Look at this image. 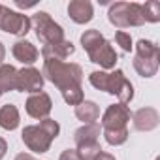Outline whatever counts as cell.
<instances>
[{
    "label": "cell",
    "instance_id": "obj_16",
    "mask_svg": "<svg viewBox=\"0 0 160 160\" xmlns=\"http://www.w3.org/2000/svg\"><path fill=\"white\" fill-rule=\"evenodd\" d=\"M100 132H102V126L92 122V124H83L79 126L75 132H73V141L75 145H87V143H96L98 138H100Z\"/></svg>",
    "mask_w": 160,
    "mask_h": 160
},
{
    "label": "cell",
    "instance_id": "obj_10",
    "mask_svg": "<svg viewBox=\"0 0 160 160\" xmlns=\"http://www.w3.org/2000/svg\"><path fill=\"white\" fill-rule=\"evenodd\" d=\"M132 119V111L124 104H111L102 113V130H121L126 128Z\"/></svg>",
    "mask_w": 160,
    "mask_h": 160
},
{
    "label": "cell",
    "instance_id": "obj_21",
    "mask_svg": "<svg viewBox=\"0 0 160 160\" xmlns=\"http://www.w3.org/2000/svg\"><path fill=\"white\" fill-rule=\"evenodd\" d=\"M77 154H79V160H94L100 152H102V147L100 143H87V145H79L77 149Z\"/></svg>",
    "mask_w": 160,
    "mask_h": 160
},
{
    "label": "cell",
    "instance_id": "obj_25",
    "mask_svg": "<svg viewBox=\"0 0 160 160\" xmlns=\"http://www.w3.org/2000/svg\"><path fill=\"white\" fill-rule=\"evenodd\" d=\"M58 160H79V154L75 149H64L58 156Z\"/></svg>",
    "mask_w": 160,
    "mask_h": 160
},
{
    "label": "cell",
    "instance_id": "obj_24",
    "mask_svg": "<svg viewBox=\"0 0 160 160\" xmlns=\"http://www.w3.org/2000/svg\"><path fill=\"white\" fill-rule=\"evenodd\" d=\"M115 42H117V45H121V49H122L124 53H130V51L134 49V45H132V36H130L128 32H124V30H117V32H115Z\"/></svg>",
    "mask_w": 160,
    "mask_h": 160
},
{
    "label": "cell",
    "instance_id": "obj_26",
    "mask_svg": "<svg viewBox=\"0 0 160 160\" xmlns=\"http://www.w3.org/2000/svg\"><path fill=\"white\" fill-rule=\"evenodd\" d=\"M6 151H8V143H6V139H4V138H0V160L4 158Z\"/></svg>",
    "mask_w": 160,
    "mask_h": 160
},
{
    "label": "cell",
    "instance_id": "obj_31",
    "mask_svg": "<svg viewBox=\"0 0 160 160\" xmlns=\"http://www.w3.org/2000/svg\"><path fill=\"white\" fill-rule=\"evenodd\" d=\"M0 96H2V94H0Z\"/></svg>",
    "mask_w": 160,
    "mask_h": 160
},
{
    "label": "cell",
    "instance_id": "obj_6",
    "mask_svg": "<svg viewBox=\"0 0 160 160\" xmlns=\"http://www.w3.org/2000/svg\"><path fill=\"white\" fill-rule=\"evenodd\" d=\"M108 19L117 28H130V27H141L145 25L141 4L138 2H115L109 6Z\"/></svg>",
    "mask_w": 160,
    "mask_h": 160
},
{
    "label": "cell",
    "instance_id": "obj_1",
    "mask_svg": "<svg viewBox=\"0 0 160 160\" xmlns=\"http://www.w3.org/2000/svg\"><path fill=\"white\" fill-rule=\"evenodd\" d=\"M89 83L98 89V91H104L108 94H113L119 98V104H130L134 100V87L132 83L126 79L124 72L122 70H113V72H91L89 75Z\"/></svg>",
    "mask_w": 160,
    "mask_h": 160
},
{
    "label": "cell",
    "instance_id": "obj_15",
    "mask_svg": "<svg viewBox=\"0 0 160 160\" xmlns=\"http://www.w3.org/2000/svg\"><path fill=\"white\" fill-rule=\"evenodd\" d=\"M73 53H75V47H73V43H72L70 40H62V42L53 43V45H43L42 51H40V55L43 57V60H45V58L64 60V58H68V57L73 55Z\"/></svg>",
    "mask_w": 160,
    "mask_h": 160
},
{
    "label": "cell",
    "instance_id": "obj_19",
    "mask_svg": "<svg viewBox=\"0 0 160 160\" xmlns=\"http://www.w3.org/2000/svg\"><path fill=\"white\" fill-rule=\"evenodd\" d=\"M15 75L17 70L12 64H0V94L15 91Z\"/></svg>",
    "mask_w": 160,
    "mask_h": 160
},
{
    "label": "cell",
    "instance_id": "obj_30",
    "mask_svg": "<svg viewBox=\"0 0 160 160\" xmlns=\"http://www.w3.org/2000/svg\"><path fill=\"white\" fill-rule=\"evenodd\" d=\"M4 58H6V47H4L2 42H0V64L4 62Z\"/></svg>",
    "mask_w": 160,
    "mask_h": 160
},
{
    "label": "cell",
    "instance_id": "obj_29",
    "mask_svg": "<svg viewBox=\"0 0 160 160\" xmlns=\"http://www.w3.org/2000/svg\"><path fill=\"white\" fill-rule=\"evenodd\" d=\"M15 160H36L32 154H28V152H19L17 156H15Z\"/></svg>",
    "mask_w": 160,
    "mask_h": 160
},
{
    "label": "cell",
    "instance_id": "obj_7",
    "mask_svg": "<svg viewBox=\"0 0 160 160\" xmlns=\"http://www.w3.org/2000/svg\"><path fill=\"white\" fill-rule=\"evenodd\" d=\"M32 23V28L36 32V38L43 43V45H53V43H58L64 38V28L53 21V17L47 13V12H36L30 19Z\"/></svg>",
    "mask_w": 160,
    "mask_h": 160
},
{
    "label": "cell",
    "instance_id": "obj_8",
    "mask_svg": "<svg viewBox=\"0 0 160 160\" xmlns=\"http://www.w3.org/2000/svg\"><path fill=\"white\" fill-rule=\"evenodd\" d=\"M30 27L32 23L28 15L19 13L15 10H10L4 4H0V30L13 34V36H27Z\"/></svg>",
    "mask_w": 160,
    "mask_h": 160
},
{
    "label": "cell",
    "instance_id": "obj_4",
    "mask_svg": "<svg viewBox=\"0 0 160 160\" xmlns=\"http://www.w3.org/2000/svg\"><path fill=\"white\" fill-rule=\"evenodd\" d=\"M60 134V124L55 119H43L38 124H30L25 126L21 132V139L23 143L28 147V151L32 152H47L51 149V143L58 138Z\"/></svg>",
    "mask_w": 160,
    "mask_h": 160
},
{
    "label": "cell",
    "instance_id": "obj_11",
    "mask_svg": "<svg viewBox=\"0 0 160 160\" xmlns=\"http://www.w3.org/2000/svg\"><path fill=\"white\" fill-rule=\"evenodd\" d=\"M25 109H27L28 117L43 121V119L49 117V113H51V109H53V100H51V96H49L47 92H43V91H42V92H34V94H30V96L27 98Z\"/></svg>",
    "mask_w": 160,
    "mask_h": 160
},
{
    "label": "cell",
    "instance_id": "obj_27",
    "mask_svg": "<svg viewBox=\"0 0 160 160\" xmlns=\"http://www.w3.org/2000/svg\"><path fill=\"white\" fill-rule=\"evenodd\" d=\"M15 6H17V8L27 10V8H34V6H36V2H28V4H27V2H23V0H15Z\"/></svg>",
    "mask_w": 160,
    "mask_h": 160
},
{
    "label": "cell",
    "instance_id": "obj_13",
    "mask_svg": "<svg viewBox=\"0 0 160 160\" xmlns=\"http://www.w3.org/2000/svg\"><path fill=\"white\" fill-rule=\"evenodd\" d=\"M68 15L73 23L77 25H85V23H91L92 17H94V10H92V4L89 0H72L68 4Z\"/></svg>",
    "mask_w": 160,
    "mask_h": 160
},
{
    "label": "cell",
    "instance_id": "obj_17",
    "mask_svg": "<svg viewBox=\"0 0 160 160\" xmlns=\"http://www.w3.org/2000/svg\"><path fill=\"white\" fill-rule=\"evenodd\" d=\"M75 117L85 124H92L100 119V108L92 100H83L79 106H75Z\"/></svg>",
    "mask_w": 160,
    "mask_h": 160
},
{
    "label": "cell",
    "instance_id": "obj_22",
    "mask_svg": "<svg viewBox=\"0 0 160 160\" xmlns=\"http://www.w3.org/2000/svg\"><path fill=\"white\" fill-rule=\"evenodd\" d=\"M104 139H106L109 145H113V147L122 145V143H126V139H128V128H121V130H104Z\"/></svg>",
    "mask_w": 160,
    "mask_h": 160
},
{
    "label": "cell",
    "instance_id": "obj_23",
    "mask_svg": "<svg viewBox=\"0 0 160 160\" xmlns=\"http://www.w3.org/2000/svg\"><path fill=\"white\" fill-rule=\"evenodd\" d=\"M60 94H62V98H64V102H66L68 106H79V104L85 100V94H83V89H81V87L66 89V91H62Z\"/></svg>",
    "mask_w": 160,
    "mask_h": 160
},
{
    "label": "cell",
    "instance_id": "obj_9",
    "mask_svg": "<svg viewBox=\"0 0 160 160\" xmlns=\"http://www.w3.org/2000/svg\"><path fill=\"white\" fill-rule=\"evenodd\" d=\"M43 83L45 79L42 75L40 70L32 68V66H27V68H21L17 70V75H15V91L19 92H42L43 89Z\"/></svg>",
    "mask_w": 160,
    "mask_h": 160
},
{
    "label": "cell",
    "instance_id": "obj_28",
    "mask_svg": "<svg viewBox=\"0 0 160 160\" xmlns=\"http://www.w3.org/2000/svg\"><path fill=\"white\" fill-rule=\"evenodd\" d=\"M94 160H115V156H113V154H109V152H104V151H102Z\"/></svg>",
    "mask_w": 160,
    "mask_h": 160
},
{
    "label": "cell",
    "instance_id": "obj_2",
    "mask_svg": "<svg viewBox=\"0 0 160 160\" xmlns=\"http://www.w3.org/2000/svg\"><path fill=\"white\" fill-rule=\"evenodd\" d=\"M42 75H43V79L51 81L60 92L66 89H72V87H81V83H83V68L75 62L45 58Z\"/></svg>",
    "mask_w": 160,
    "mask_h": 160
},
{
    "label": "cell",
    "instance_id": "obj_5",
    "mask_svg": "<svg viewBox=\"0 0 160 160\" xmlns=\"http://www.w3.org/2000/svg\"><path fill=\"white\" fill-rule=\"evenodd\" d=\"M134 70L141 77H152L158 72L160 66V47L151 40H139L136 43V55H134Z\"/></svg>",
    "mask_w": 160,
    "mask_h": 160
},
{
    "label": "cell",
    "instance_id": "obj_12",
    "mask_svg": "<svg viewBox=\"0 0 160 160\" xmlns=\"http://www.w3.org/2000/svg\"><path fill=\"white\" fill-rule=\"evenodd\" d=\"M132 122L134 128L139 132H151L158 126L160 115L154 108H139L136 113H132Z\"/></svg>",
    "mask_w": 160,
    "mask_h": 160
},
{
    "label": "cell",
    "instance_id": "obj_14",
    "mask_svg": "<svg viewBox=\"0 0 160 160\" xmlns=\"http://www.w3.org/2000/svg\"><path fill=\"white\" fill-rule=\"evenodd\" d=\"M12 53H13V57H15L19 62H23V64H27V66L34 64V62L40 58V51H38L36 45H34L32 42H28V40H19V42H15L13 47H12Z\"/></svg>",
    "mask_w": 160,
    "mask_h": 160
},
{
    "label": "cell",
    "instance_id": "obj_20",
    "mask_svg": "<svg viewBox=\"0 0 160 160\" xmlns=\"http://www.w3.org/2000/svg\"><path fill=\"white\" fill-rule=\"evenodd\" d=\"M141 12H143V19L145 23H158L160 21V4L156 0H149L141 6Z\"/></svg>",
    "mask_w": 160,
    "mask_h": 160
},
{
    "label": "cell",
    "instance_id": "obj_3",
    "mask_svg": "<svg viewBox=\"0 0 160 160\" xmlns=\"http://www.w3.org/2000/svg\"><path fill=\"white\" fill-rule=\"evenodd\" d=\"M81 45L87 51L91 62L100 64V68H104V70H113L115 68V64L119 60V55L113 49V45L100 34V30H96V28L85 30L81 34Z\"/></svg>",
    "mask_w": 160,
    "mask_h": 160
},
{
    "label": "cell",
    "instance_id": "obj_18",
    "mask_svg": "<svg viewBox=\"0 0 160 160\" xmlns=\"http://www.w3.org/2000/svg\"><path fill=\"white\" fill-rule=\"evenodd\" d=\"M21 122V115H19V109L17 106L13 104H6L0 108V128L4 130H15Z\"/></svg>",
    "mask_w": 160,
    "mask_h": 160
}]
</instances>
